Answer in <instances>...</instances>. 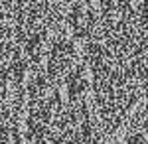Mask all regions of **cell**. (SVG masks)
<instances>
[{"label":"cell","instance_id":"6da1fadb","mask_svg":"<svg viewBox=\"0 0 148 144\" xmlns=\"http://www.w3.org/2000/svg\"><path fill=\"white\" fill-rule=\"evenodd\" d=\"M109 144H148V87L136 109Z\"/></svg>","mask_w":148,"mask_h":144}]
</instances>
